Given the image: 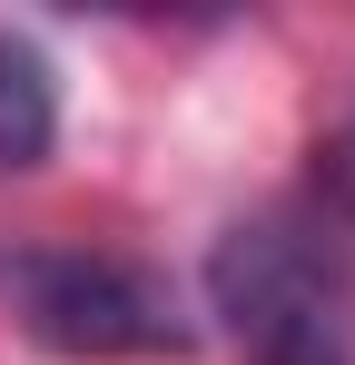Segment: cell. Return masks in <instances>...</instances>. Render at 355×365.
<instances>
[{
  "instance_id": "1",
  "label": "cell",
  "mask_w": 355,
  "mask_h": 365,
  "mask_svg": "<svg viewBox=\"0 0 355 365\" xmlns=\"http://www.w3.org/2000/svg\"><path fill=\"white\" fill-rule=\"evenodd\" d=\"M207 306L247 365H355V257L326 207L237 217L207 257Z\"/></svg>"
},
{
  "instance_id": "2",
  "label": "cell",
  "mask_w": 355,
  "mask_h": 365,
  "mask_svg": "<svg viewBox=\"0 0 355 365\" xmlns=\"http://www.w3.org/2000/svg\"><path fill=\"white\" fill-rule=\"evenodd\" d=\"M10 297L20 326L50 356H89V365H128V356H178L187 326L158 277H138L128 257H89V247H30L10 257Z\"/></svg>"
},
{
  "instance_id": "3",
  "label": "cell",
  "mask_w": 355,
  "mask_h": 365,
  "mask_svg": "<svg viewBox=\"0 0 355 365\" xmlns=\"http://www.w3.org/2000/svg\"><path fill=\"white\" fill-rule=\"evenodd\" d=\"M59 138V89H50V60L0 30V168H40Z\"/></svg>"
}]
</instances>
